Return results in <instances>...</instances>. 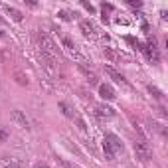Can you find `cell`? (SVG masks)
I'll return each instance as SVG.
<instances>
[{
	"label": "cell",
	"mask_w": 168,
	"mask_h": 168,
	"mask_svg": "<svg viewBox=\"0 0 168 168\" xmlns=\"http://www.w3.org/2000/svg\"><path fill=\"white\" fill-rule=\"evenodd\" d=\"M38 44H40V48H42V53H48L52 58H58L59 56V48L53 44V40L50 38L48 34L42 32V30L38 32Z\"/></svg>",
	"instance_id": "1"
},
{
	"label": "cell",
	"mask_w": 168,
	"mask_h": 168,
	"mask_svg": "<svg viewBox=\"0 0 168 168\" xmlns=\"http://www.w3.org/2000/svg\"><path fill=\"white\" fill-rule=\"evenodd\" d=\"M134 152H136V158H140L142 162L152 158V148H150V144L144 139H136V142H134Z\"/></svg>",
	"instance_id": "2"
},
{
	"label": "cell",
	"mask_w": 168,
	"mask_h": 168,
	"mask_svg": "<svg viewBox=\"0 0 168 168\" xmlns=\"http://www.w3.org/2000/svg\"><path fill=\"white\" fill-rule=\"evenodd\" d=\"M10 119H12V123H14L16 127H20V129H26V130L30 129V123H28V119H26V115L22 113V111L12 109L10 111Z\"/></svg>",
	"instance_id": "3"
},
{
	"label": "cell",
	"mask_w": 168,
	"mask_h": 168,
	"mask_svg": "<svg viewBox=\"0 0 168 168\" xmlns=\"http://www.w3.org/2000/svg\"><path fill=\"white\" fill-rule=\"evenodd\" d=\"M42 65L46 67V71H48L52 77L58 75V59L56 58H52L48 53H42Z\"/></svg>",
	"instance_id": "4"
},
{
	"label": "cell",
	"mask_w": 168,
	"mask_h": 168,
	"mask_svg": "<svg viewBox=\"0 0 168 168\" xmlns=\"http://www.w3.org/2000/svg\"><path fill=\"white\" fill-rule=\"evenodd\" d=\"M62 46L65 48V52L69 53V56H73V58H77V59H81V56H79V52H77L75 42H73L69 36H62Z\"/></svg>",
	"instance_id": "5"
},
{
	"label": "cell",
	"mask_w": 168,
	"mask_h": 168,
	"mask_svg": "<svg viewBox=\"0 0 168 168\" xmlns=\"http://www.w3.org/2000/svg\"><path fill=\"white\" fill-rule=\"evenodd\" d=\"M105 73H107V75H109L115 83H119V85H123V87H130V85H129V81L125 79V75H123V73H119L117 69H113V67L105 65Z\"/></svg>",
	"instance_id": "6"
},
{
	"label": "cell",
	"mask_w": 168,
	"mask_h": 168,
	"mask_svg": "<svg viewBox=\"0 0 168 168\" xmlns=\"http://www.w3.org/2000/svg\"><path fill=\"white\" fill-rule=\"evenodd\" d=\"M99 95L105 101H113L115 99V91H113V87H111L109 83H101L99 85Z\"/></svg>",
	"instance_id": "7"
},
{
	"label": "cell",
	"mask_w": 168,
	"mask_h": 168,
	"mask_svg": "<svg viewBox=\"0 0 168 168\" xmlns=\"http://www.w3.org/2000/svg\"><path fill=\"white\" fill-rule=\"evenodd\" d=\"M95 115L97 117H107V119H109V117L115 115V111L111 109L109 105H105V103H97L95 105Z\"/></svg>",
	"instance_id": "8"
},
{
	"label": "cell",
	"mask_w": 168,
	"mask_h": 168,
	"mask_svg": "<svg viewBox=\"0 0 168 168\" xmlns=\"http://www.w3.org/2000/svg\"><path fill=\"white\" fill-rule=\"evenodd\" d=\"M105 140L111 144V148L115 150V152H119V150H123V142H121V139L117 136V134H113V133H109V134H105Z\"/></svg>",
	"instance_id": "9"
},
{
	"label": "cell",
	"mask_w": 168,
	"mask_h": 168,
	"mask_svg": "<svg viewBox=\"0 0 168 168\" xmlns=\"http://www.w3.org/2000/svg\"><path fill=\"white\" fill-rule=\"evenodd\" d=\"M79 71L85 75V79H87V83H89V85H99V79H97V75H95L93 71H89V69H87L83 63H79Z\"/></svg>",
	"instance_id": "10"
},
{
	"label": "cell",
	"mask_w": 168,
	"mask_h": 168,
	"mask_svg": "<svg viewBox=\"0 0 168 168\" xmlns=\"http://www.w3.org/2000/svg\"><path fill=\"white\" fill-rule=\"evenodd\" d=\"M79 28H81L83 36H89V38H91L93 34H95V28H93V24L89 20H81V22H79Z\"/></svg>",
	"instance_id": "11"
},
{
	"label": "cell",
	"mask_w": 168,
	"mask_h": 168,
	"mask_svg": "<svg viewBox=\"0 0 168 168\" xmlns=\"http://www.w3.org/2000/svg\"><path fill=\"white\" fill-rule=\"evenodd\" d=\"M6 12H8V14H10V18H12V20H16V22H20V20L24 18V14H22V12H20L18 8H14V6H6Z\"/></svg>",
	"instance_id": "12"
},
{
	"label": "cell",
	"mask_w": 168,
	"mask_h": 168,
	"mask_svg": "<svg viewBox=\"0 0 168 168\" xmlns=\"http://www.w3.org/2000/svg\"><path fill=\"white\" fill-rule=\"evenodd\" d=\"M14 79H16V83H18V85H22V87H26V85L30 83L24 71H14Z\"/></svg>",
	"instance_id": "13"
},
{
	"label": "cell",
	"mask_w": 168,
	"mask_h": 168,
	"mask_svg": "<svg viewBox=\"0 0 168 168\" xmlns=\"http://www.w3.org/2000/svg\"><path fill=\"white\" fill-rule=\"evenodd\" d=\"M103 152H105L107 160H115V150L111 148V144L107 142V140H103Z\"/></svg>",
	"instance_id": "14"
},
{
	"label": "cell",
	"mask_w": 168,
	"mask_h": 168,
	"mask_svg": "<svg viewBox=\"0 0 168 168\" xmlns=\"http://www.w3.org/2000/svg\"><path fill=\"white\" fill-rule=\"evenodd\" d=\"M148 91H150V95H152L154 99H158V101H162V99H164V93L160 91L156 85H148Z\"/></svg>",
	"instance_id": "15"
},
{
	"label": "cell",
	"mask_w": 168,
	"mask_h": 168,
	"mask_svg": "<svg viewBox=\"0 0 168 168\" xmlns=\"http://www.w3.org/2000/svg\"><path fill=\"white\" fill-rule=\"evenodd\" d=\"M59 109H62V113L67 117V119H71V117H73V113H71V109H69L67 103H63V101H62V103H59Z\"/></svg>",
	"instance_id": "16"
},
{
	"label": "cell",
	"mask_w": 168,
	"mask_h": 168,
	"mask_svg": "<svg viewBox=\"0 0 168 168\" xmlns=\"http://www.w3.org/2000/svg\"><path fill=\"white\" fill-rule=\"evenodd\" d=\"M105 56H107V58L111 59V62H117V59H119V56H117V53L113 52V50H111V48H105Z\"/></svg>",
	"instance_id": "17"
},
{
	"label": "cell",
	"mask_w": 168,
	"mask_h": 168,
	"mask_svg": "<svg viewBox=\"0 0 168 168\" xmlns=\"http://www.w3.org/2000/svg\"><path fill=\"white\" fill-rule=\"evenodd\" d=\"M77 129L81 130V133H83V134H85V133H87V127H85V121H83V119H81V117H77Z\"/></svg>",
	"instance_id": "18"
},
{
	"label": "cell",
	"mask_w": 168,
	"mask_h": 168,
	"mask_svg": "<svg viewBox=\"0 0 168 168\" xmlns=\"http://www.w3.org/2000/svg\"><path fill=\"white\" fill-rule=\"evenodd\" d=\"M4 140H8V130H6V129H0V144L4 142Z\"/></svg>",
	"instance_id": "19"
},
{
	"label": "cell",
	"mask_w": 168,
	"mask_h": 168,
	"mask_svg": "<svg viewBox=\"0 0 168 168\" xmlns=\"http://www.w3.org/2000/svg\"><path fill=\"white\" fill-rule=\"evenodd\" d=\"M101 10H103V14H105V12H111V10H113V4H109V2H103V4H101Z\"/></svg>",
	"instance_id": "20"
},
{
	"label": "cell",
	"mask_w": 168,
	"mask_h": 168,
	"mask_svg": "<svg viewBox=\"0 0 168 168\" xmlns=\"http://www.w3.org/2000/svg\"><path fill=\"white\" fill-rule=\"evenodd\" d=\"M58 16H59V18H62V20H71V16H69V12H65V10H59V12H58Z\"/></svg>",
	"instance_id": "21"
},
{
	"label": "cell",
	"mask_w": 168,
	"mask_h": 168,
	"mask_svg": "<svg viewBox=\"0 0 168 168\" xmlns=\"http://www.w3.org/2000/svg\"><path fill=\"white\" fill-rule=\"evenodd\" d=\"M81 4H83V8H87V10H89V12H91V14H95V8H93V6L89 4V2H85V0H83Z\"/></svg>",
	"instance_id": "22"
},
{
	"label": "cell",
	"mask_w": 168,
	"mask_h": 168,
	"mask_svg": "<svg viewBox=\"0 0 168 168\" xmlns=\"http://www.w3.org/2000/svg\"><path fill=\"white\" fill-rule=\"evenodd\" d=\"M129 4L134 6V8H140V6H142V2H139V0H129Z\"/></svg>",
	"instance_id": "23"
},
{
	"label": "cell",
	"mask_w": 168,
	"mask_h": 168,
	"mask_svg": "<svg viewBox=\"0 0 168 168\" xmlns=\"http://www.w3.org/2000/svg\"><path fill=\"white\" fill-rule=\"evenodd\" d=\"M4 168H20V164H16V162H10V164H6Z\"/></svg>",
	"instance_id": "24"
},
{
	"label": "cell",
	"mask_w": 168,
	"mask_h": 168,
	"mask_svg": "<svg viewBox=\"0 0 168 168\" xmlns=\"http://www.w3.org/2000/svg\"><path fill=\"white\" fill-rule=\"evenodd\" d=\"M26 4H28V6H32V8H36V6H38L36 2H34V0H26Z\"/></svg>",
	"instance_id": "25"
},
{
	"label": "cell",
	"mask_w": 168,
	"mask_h": 168,
	"mask_svg": "<svg viewBox=\"0 0 168 168\" xmlns=\"http://www.w3.org/2000/svg\"><path fill=\"white\" fill-rule=\"evenodd\" d=\"M36 168H48V164H44V162H38V164H36Z\"/></svg>",
	"instance_id": "26"
},
{
	"label": "cell",
	"mask_w": 168,
	"mask_h": 168,
	"mask_svg": "<svg viewBox=\"0 0 168 168\" xmlns=\"http://www.w3.org/2000/svg\"><path fill=\"white\" fill-rule=\"evenodd\" d=\"M0 36H4V32H2V30H0Z\"/></svg>",
	"instance_id": "27"
}]
</instances>
